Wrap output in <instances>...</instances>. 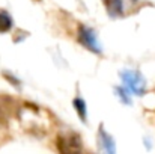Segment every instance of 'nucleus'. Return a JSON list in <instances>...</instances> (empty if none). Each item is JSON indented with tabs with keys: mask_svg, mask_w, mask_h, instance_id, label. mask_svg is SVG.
Here are the masks:
<instances>
[{
	"mask_svg": "<svg viewBox=\"0 0 155 154\" xmlns=\"http://www.w3.org/2000/svg\"><path fill=\"white\" fill-rule=\"evenodd\" d=\"M77 39L84 49H87L89 51H92L95 54L101 53V46L98 43V38H97V33H95L94 29H91L87 26H78Z\"/></svg>",
	"mask_w": 155,
	"mask_h": 154,
	"instance_id": "obj_3",
	"label": "nucleus"
},
{
	"mask_svg": "<svg viewBox=\"0 0 155 154\" xmlns=\"http://www.w3.org/2000/svg\"><path fill=\"white\" fill-rule=\"evenodd\" d=\"M98 141H100V145H101V148H103L104 154H116L114 139L104 130L103 125H101L100 130H98Z\"/></svg>",
	"mask_w": 155,
	"mask_h": 154,
	"instance_id": "obj_4",
	"label": "nucleus"
},
{
	"mask_svg": "<svg viewBox=\"0 0 155 154\" xmlns=\"http://www.w3.org/2000/svg\"><path fill=\"white\" fill-rule=\"evenodd\" d=\"M116 94H117V97L125 103V104H131V98H130V95H128L130 91H127L125 88H116Z\"/></svg>",
	"mask_w": 155,
	"mask_h": 154,
	"instance_id": "obj_8",
	"label": "nucleus"
},
{
	"mask_svg": "<svg viewBox=\"0 0 155 154\" xmlns=\"http://www.w3.org/2000/svg\"><path fill=\"white\" fill-rule=\"evenodd\" d=\"M12 17L6 11H0V33H6L12 29Z\"/></svg>",
	"mask_w": 155,
	"mask_h": 154,
	"instance_id": "obj_7",
	"label": "nucleus"
},
{
	"mask_svg": "<svg viewBox=\"0 0 155 154\" xmlns=\"http://www.w3.org/2000/svg\"><path fill=\"white\" fill-rule=\"evenodd\" d=\"M72 106H74V109H75L78 118H80L83 122H86V121H87V107H86L84 100H83L81 97H77V98H74Z\"/></svg>",
	"mask_w": 155,
	"mask_h": 154,
	"instance_id": "obj_6",
	"label": "nucleus"
},
{
	"mask_svg": "<svg viewBox=\"0 0 155 154\" xmlns=\"http://www.w3.org/2000/svg\"><path fill=\"white\" fill-rule=\"evenodd\" d=\"M120 79L124 82V86L127 91H130L134 95H143L146 92V83L143 76L136 70H125L120 73Z\"/></svg>",
	"mask_w": 155,
	"mask_h": 154,
	"instance_id": "obj_2",
	"label": "nucleus"
},
{
	"mask_svg": "<svg viewBox=\"0 0 155 154\" xmlns=\"http://www.w3.org/2000/svg\"><path fill=\"white\" fill-rule=\"evenodd\" d=\"M59 154H83V142L77 133H62L56 138Z\"/></svg>",
	"mask_w": 155,
	"mask_h": 154,
	"instance_id": "obj_1",
	"label": "nucleus"
},
{
	"mask_svg": "<svg viewBox=\"0 0 155 154\" xmlns=\"http://www.w3.org/2000/svg\"><path fill=\"white\" fill-rule=\"evenodd\" d=\"M103 3L110 17L124 15V0H103Z\"/></svg>",
	"mask_w": 155,
	"mask_h": 154,
	"instance_id": "obj_5",
	"label": "nucleus"
}]
</instances>
